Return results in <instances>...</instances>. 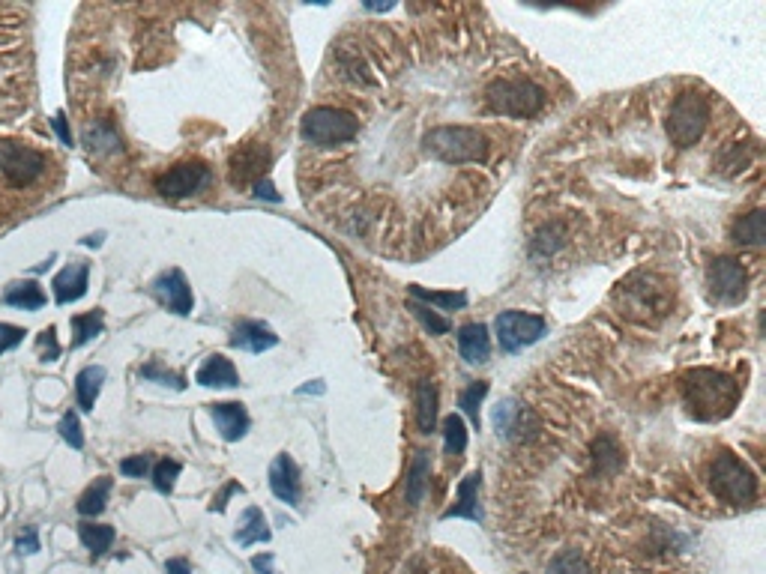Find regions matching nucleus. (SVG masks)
I'll return each mask as SVG.
<instances>
[{
    "instance_id": "nucleus-39",
    "label": "nucleus",
    "mask_w": 766,
    "mask_h": 574,
    "mask_svg": "<svg viewBox=\"0 0 766 574\" xmlns=\"http://www.w3.org/2000/svg\"><path fill=\"white\" fill-rule=\"evenodd\" d=\"M548 574H590V569H587V563L578 551H563L551 560Z\"/></svg>"
},
{
    "instance_id": "nucleus-36",
    "label": "nucleus",
    "mask_w": 766,
    "mask_h": 574,
    "mask_svg": "<svg viewBox=\"0 0 766 574\" xmlns=\"http://www.w3.org/2000/svg\"><path fill=\"white\" fill-rule=\"evenodd\" d=\"M521 416H524V410H521L515 401H500V404L494 407V416H491V419H494V428H497L500 437H512Z\"/></svg>"
},
{
    "instance_id": "nucleus-35",
    "label": "nucleus",
    "mask_w": 766,
    "mask_h": 574,
    "mask_svg": "<svg viewBox=\"0 0 766 574\" xmlns=\"http://www.w3.org/2000/svg\"><path fill=\"white\" fill-rule=\"evenodd\" d=\"M138 377H141V380H147V383L171 386V389H177V392H183V389H186V380H183V374H177V371H168L162 362H147V365H141V368H138Z\"/></svg>"
},
{
    "instance_id": "nucleus-25",
    "label": "nucleus",
    "mask_w": 766,
    "mask_h": 574,
    "mask_svg": "<svg viewBox=\"0 0 766 574\" xmlns=\"http://www.w3.org/2000/svg\"><path fill=\"white\" fill-rule=\"evenodd\" d=\"M270 527H267V518H264V512L258 509V506H252V509H246V515H243V524H240V530H237V536H234V542L240 545V548H252V545H264V542H270Z\"/></svg>"
},
{
    "instance_id": "nucleus-49",
    "label": "nucleus",
    "mask_w": 766,
    "mask_h": 574,
    "mask_svg": "<svg viewBox=\"0 0 766 574\" xmlns=\"http://www.w3.org/2000/svg\"><path fill=\"white\" fill-rule=\"evenodd\" d=\"M165 574H192V569H189V563H186V560L174 557V560H168V563H165Z\"/></svg>"
},
{
    "instance_id": "nucleus-16",
    "label": "nucleus",
    "mask_w": 766,
    "mask_h": 574,
    "mask_svg": "<svg viewBox=\"0 0 766 574\" xmlns=\"http://www.w3.org/2000/svg\"><path fill=\"white\" fill-rule=\"evenodd\" d=\"M279 344V335L261 320H240L231 332V347L246 353H264Z\"/></svg>"
},
{
    "instance_id": "nucleus-19",
    "label": "nucleus",
    "mask_w": 766,
    "mask_h": 574,
    "mask_svg": "<svg viewBox=\"0 0 766 574\" xmlns=\"http://www.w3.org/2000/svg\"><path fill=\"white\" fill-rule=\"evenodd\" d=\"M458 353L470 365H485L491 359V335L482 323H467L458 329Z\"/></svg>"
},
{
    "instance_id": "nucleus-45",
    "label": "nucleus",
    "mask_w": 766,
    "mask_h": 574,
    "mask_svg": "<svg viewBox=\"0 0 766 574\" xmlns=\"http://www.w3.org/2000/svg\"><path fill=\"white\" fill-rule=\"evenodd\" d=\"M255 198H267V201H273V204H279V201H282V195L276 192V186H273V180H270V177H264V180L255 186Z\"/></svg>"
},
{
    "instance_id": "nucleus-24",
    "label": "nucleus",
    "mask_w": 766,
    "mask_h": 574,
    "mask_svg": "<svg viewBox=\"0 0 766 574\" xmlns=\"http://www.w3.org/2000/svg\"><path fill=\"white\" fill-rule=\"evenodd\" d=\"M416 428L419 434H431L437 428V386L431 380L416 383Z\"/></svg>"
},
{
    "instance_id": "nucleus-2",
    "label": "nucleus",
    "mask_w": 766,
    "mask_h": 574,
    "mask_svg": "<svg viewBox=\"0 0 766 574\" xmlns=\"http://www.w3.org/2000/svg\"><path fill=\"white\" fill-rule=\"evenodd\" d=\"M425 153L446 165H467L488 159V138L470 126H437L422 138Z\"/></svg>"
},
{
    "instance_id": "nucleus-31",
    "label": "nucleus",
    "mask_w": 766,
    "mask_h": 574,
    "mask_svg": "<svg viewBox=\"0 0 766 574\" xmlns=\"http://www.w3.org/2000/svg\"><path fill=\"white\" fill-rule=\"evenodd\" d=\"M407 293L413 296V302H425V305H437L440 311H458V308H464L467 305V293H437V290H425V287L419 285H410L407 287Z\"/></svg>"
},
{
    "instance_id": "nucleus-11",
    "label": "nucleus",
    "mask_w": 766,
    "mask_h": 574,
    "mask_svg": "<svg viewBox=\"0 0 766 574\" xmlns=\"http://www.w3.org/2000/svg\"><path fill=\"white\" fill-rule=\"evenodd\" d=\"M707 285H710V296L722 305H737L743 302L746 290H749V276L743 270L740 261L734 258H716L707 270Z\"/></svg>"
},
{
    "instance_id": "nucleus-30",
    "label": "nucleus",
    "mask_w": 766,
    "mask_h": 574,
    "mask_svg": "<svg viewBox=\"0 0 766 574\" xmlns=\"http://www.w3.org/2000/svg\"><path fill=\"white\" fill-rule=\"evenodd\" d=\"M108 494H111V479H108V476L96 479V482L78 497V515H84V518L102 515V512H105V503H108Z\"/></svg>"
},
{
    "instance_id": "nucleus-26",
    "label": "nucleus",
    "mask_w": 766,
    "mask_h": 574,
    "mask_svg": "<svg viewBox=\"0 0 766 574\" xmlns=\"http://www.w3.org/2000/svg\"><path fill=\"white\" fill-rule=\"evenodd\" d=\"M45 302H48V296L36 282H12L3 290V305L21 308V311H39Z\"/></svg>"
},
{
    "instance_id": "nucleus-33",
    "label": "nucleus",
    "mask_w": 766,
    "mask_h": 574,
    "mask_svg": "<svg viewBox=\"0 0 766 574\" xmlns=\"http://www.w3.org/2000/svg\"><path fill=\"white\" fill-rule=\"evenodd\" d=\"M593 461H596L599 473H617L623 467V452L614 443V437H599L593 443Z\"/></svg>"
},
{
    "instance_id": "nucleus-23",
    "label": "nucleus",
    "mask_w": 766,
    "mask_h": 574,
    "mask_svg": "<svg viewBox=\"0 0 766 574\" xmlns=\"http://www.w3.org/2000/svg\"><path fill=\"white\" fill-rule=\"evenodd\" d=\"M105 377H108V371L102 365H87V368L78 371V377H75V398H78V407L84 413L93 410V404H96V398L102 392Z\"/></svg>"
},
{
    "instance_id": "nucleus-3",
    "label": "nucleus",
    "mask_w": 766,
    "mask_h": 574,
    "mask_svg": "<svg viewBox=\"0 0 766 574\" xmlns=\"http://www.w3.org/2000/svg\"><path fill=\"white\" fill-rule=\"evenodd\" d=\"M710 488L719 500L731 506H746L758 497L755 473L731 452H719L710 464Z\"/></svg>"
},
{
    "instance_id": "nucleus-10",
    "label": "nucleus",
    "mask_w": 766,
    "mask_h": 574,
    "mask_svg": "<svg viewBox=\"0 0 766 574\" xmlns=\"http://www.w3.org/2000/svg\"><path fill=\"white\" fill-rule=\"evenodd\" d=\"M210 180H213V171L204 162L192 159V162H180V165L168 168L165 174H159L156 177V192L162 198L180 201V198H192L201 189H207Z\"/></svg>"
},
{
    "instance_id": "nucleus-41",
    "label": "nucleus",
    "mask_w": 766,
    "mask_h": 574,
    "mask_svg": "<svg viewBox=\"0 0 766 574\" xmlns=\"http://www.w3.org/2000/svg\"><path fill=\"white\" fill-rule=\"evenodd\" d=\"M36 347H39V353H42V362H54V359L60 356L57 329H54V326L42 329V332H39V338H36Z\"/></svg>"
},
{
    "instance_id": "nucleus-38",
    "label": "nucleus",
    "mask_w": 766,
    "mask_h": 574,
    "mask_svg": "<svg viewBox=\"0 0 766 574\" xmlns=\"http://www.w3.org/2000/svg\"><path fill=\"white\" fill-rule=\"evenodd\" d=\"M410 311H413V317H416L431 335H446V332L452 329V323H449L446 317H440L437 311H431V308L422 305V302H410Z\"/></svg>"
},
{
    "instance_id": "nucleus-7",
    "label": "nucleus",
    "mask_w": 766,
    "mask_h": 574,
    "mask_svg": "<svg viewBox=\"0 0 766 574\" xmlns=\"http://www.w3.org/2000/svg\"><path fill=\"white\" fill-rule=\"evenodd\" d=\"M485 99H488V108L494 114H503V117H518V120H527L533 114H539V108L545 105V93L539 84L533 81H524V78H506V81H494L488 90H485Z\"/></svg>"
},
{
    "instance_id": "nucleus-8",
    "label": "nucleus",
    "mask_w": 766,
    "mask_h": 574,
    "mask_svg": "<svg viewBox=\"0 0 766 574\" xmlns=\"http://www.w3.org/2000/svg\"><path fill=\"white\" fill-rule=\"evenodd\" d=\"M545 329H548V323L542 314H527V311H515V308L497 314V320H494V332H497L503 353H518V350L536 344L545 335Z\"/></svg>"
},
{
    "instance_id": "nucleus-44",
    "label": "nucleus",
    "mask_w": 766,
    "mask_h": 574,
    "mask_svg": "<svg viewBox=\"0 0 766 574\" xmlns=\"http://www.w3.org/2000/svg\"><path fill=\"white\" fill-rule=\"evenodd\" d=\"M234 494H243V485H240V482H228V485L222 488V494H219V497H213L210 512H225V506H228V500H231Z\"/></svg>"
},
{
    "instance_id": "nucleus-42",
    "label": "nucleus",
    "mask_w": 766,
    "mask_h": 574,
    "mask_svg": "<svg viewBox=\"0 0 766 574\" xmlns=\"http://www.w3.org/2000/svg\"><path fill=\"white\" fill-rule=\"evenodd\" d=\"M150 464H153L150 455H132V458L120 461V473L129 476V479H144L150 473Z\"/></svg>"
},
{
    "instance_id": "nucleus-12",
    "label": "nucleus",
    "mask_w": 766,
    "mask_h": 574,
    "mask_svg": "<svg viewBox=\"0 0 766 574\" xmlns=\"http://www.w3.org/2000/svg\"><path fill=\"white\" fill-rule=\"evenodd\" d=\"M267 168H270V150L264 144H243L240 150H234L228 162L234 186H258L267 177Z\"/></svg>"
},
{
    "instance_id": "nucleus-27",
    "label": "nucleus",
    "mask_w": 766,
    "mask_h": 574,
    "mask_svg": "<svg viewBox=\"0 0 766 574\" xmlns=\"http://www.w3.org/2000/svg\"><path fill=\"white\" fill-rule=\"evenodd\" d=\"M766 237V216L764 210H755L743 219L734 222L731 228V240L740 243V246H761Z\"/></svg>"
},
{
    "instance_id": "nucleus-18",
    "label": "nucleus",
    "mask_w": 766,
    "mask_h": 574,
    "mask_svg": "<svg viewBox=\"0 0 766 574\" xmlns=\"http://www.w3.org/2000/svg\"><path fill=\"white\" fill-rule=\"evenodd\" d=\"M210 413H213V422H216V428H219L222 440L237 443V440H243V437H246V431H249V413H246V407H243L240 401H222V404H213V407H210Z\"/></svg>"
},
{
    "instance_id": "nucleus-22",
    "label": "nucleus",
    "mask_w": 766,
    "mask_h": 574,
    "mask_svg": "<svg viewBox=\"0 0 766 574\" xmlns=\"http://www.w3.org/2000/svg\"><path fill=\"white\" fill-rule=\"evenodd\" d=\"M195 380L201 386H219V389H231V386H240V377H237V368L231 359H225L222 353H213L207 356V362L198 368Z\"/></svg>"
},
{
    "instance_id": "nucleus-40",
    "label": "nucleus",
    "mask_w": 766,
    "mask_h": 574,
    "mask_svg": "<svg viewBox=\"0 0 766 574\" xmlns=\"http://www.w3.org/2000/svg\"><path fill=\"white\" fill-rule=\"evenodd\" d=\"M57 431H60V437L72 446V449H84V434H81V422H78V416L69 410V413H63V419H60V425H57Z\"/></svg>"
},
{
    "instance_id": "nucleus-51",
    "label": "nucleus",
    "mask_w": 766,
    "mask_h": 574,
    "mask_svg": "<svg viewBox=\"0 0 766 574\" xmlns=\"http://www.w3.org/2000/svg\"><path fill=\"white\" fill-rule=\"evenodd\" d=\"M102 240H105V234H90V237H84V246L96 249V246H102Z\"/></svg>"
},
{
    "instance_id": "nucleus-4",
    "label": "nucleus",
    "mask_w": 766,
    "mask_h": 574,
    "mask_svg": "<svg viewBox=\"0 0 766 574\" xmlns=\"http://www.w3.org/2000/svg\"><path fill=\"white\" fill-rule=\"evenodd\" d=\"M300 132L309 144L318 147H336V144H348L357 138L360 132V120L351 111L342 108H330V105H318L312 111H306Z\"/></svg>"
},
{
    "instance_id": "nucleus-28",
    "label": "nucleus",
    "mask_w": 766,
    "mask_h": 574,
    "mask_svg": "<svg viewBox=\"0 0 766 574\" xmlns=\"http://www.w3.org/2000/svg\"><path fill=\"white\" fill-rule=\"evenodd\" d=\"M102 323H105V314L99 308L93 311H84V314H75L69 320V329H72V347H84L87 341H93L99 332H102Z\"/></svg>"
},
{
    "instance_id": "nucleus-32",
    "label": "nucleus",
    "mask_w": 766,
    "mask_h": 574,
    "mask_svg": "<svg viewBox=\"0 0 766 574\" xmlns=\"http://www.w3.org/2000/svg\"><path fill=\"white\" fill-rule=\"evenodd\" d=\"M488 395V380H473L461 395H458V407L464 410V416L470 419V425L479 431V425H482V419H479V404H482V398Z\"/></svg>"
},
{
    "instance_id": "nucleus-37",
    "label": "nucleus",
    "mask_w": 766,
    "mask_h": 574,
    "mask_svg": "<svg viewBox=\"0 0 766 574\" xmlns=\"http://www.w3.org/2000/svg\"><path fill=\"white\" fill-rule=\"evenodd\" d=\"M180 473H183V464H180V461H174V458L159 461V464L153 467V485H156V491H159V494H171L174 485H177V479H180Z\"/></svg>"
},
{
    "instance_id": "nucleus-43",
    "label": "nucleus",
    "mask_w": 766,
    "mask_h": 574,
    "mask_svg": "<svg viewBox=\"0 0 766 574\" xmlns=\"http://www.w3.org/2000/svg\"><path fill=\"white\" fill-rule=\"evenodd\" d=\"M24 341V329L12 326V323H0V356L12 347H18Z\"/></svg>"
},
{
    "instance_id": "nucleus-14",
    "label": "nucleus",
    "mask_w": 766,
    "mask_h": 574,
    "mask_svg": "<svg viewBox=\"0 0 766 574\" xmlns=\"http://www.w3.org/2000/svg\"><path fill=\"white\" fill-rule=\"evenodd\" d=\"M270 491L282 503L300 506V470H297V464L288 452L276 455L273 464H270Z\"/></svg>"
},
{
    "instance_id": "nucleus-1",
    "label": "nucleus",
    "mask_w": 766,
    "mask_h": 574,
    "mask_svg": "<svg viewBox=\"0 0 766 574\" xmlns=\"http://www.w3.org/2000/svg\"><path fill=\"white\" fill-rule=\"evenodd\" d=\"M740 398V386L734 377L710 371V368H695L683 377V401L695 419L713 422L725 419Z\"/></svg>"
},
{
    "instance_id": "nucleus-47",
    "label": "nucleus",
    "mask_w": 766,
    "mask_h": 574,
    "mask_svg": "<svg viewBox=\"0 0 766 574\" xmlns=\"http://www.w3.org/2000/svg\"><path fill=\"white\" fill-rule=\"evenodd\" d=\"M252 569L258 574H279L273 569V554H258V557H252Z\"/></svg>"
},
{
    "instance_id": "nucleus-20",
    "label": "nucleus",
    "mask_w": 766,
    "mask_h": 574,
    "mask_svg": "<svg viewBox=\"0 0 766 574\" xmlns=\"http://www.w3.org/2000/svg\"><path fill=\"white\" fill-rule=\"evenodd\" d=\"M81 141L90 153L96 156H108V153H120L123 150V141H120V132L114 129L111 120H93L84 126L81 132Z\"/></svg>"
},
{
    "instance_id": "nucleus-48",
    "label": "nucleus",
    "mask_w": 766,
    "mask_h": 574,
    "mask_svg": "<svg viewBox=\"0 0 766 574\" xmlns=\"http://www.w3.org/2000/svg\"><path fill=\"white\" fill-rule=\"evenodd\" d=\"M54 129H57V135H60V141L66 144V147H72V135H69V126H66V117H63V111L60 114H54Z\"/></svg>"
},
{
    "instance_id": "nucleus-21",
    "label": "nucleus",
    "mask_w": 766,
    "mask_h": 574,
    "mask_svg": "<svg viewBox=\"0 0 766 574\" xmlns=\"http://www.w3.org/2000/svg\"><path fill=\"white\" fill-rule=\"evenodd\" d=\"M428 479H431V452H416L410 467H407V482H404V497L410 503V509H419L428 491Z\"/></svg>"
},
{
    "instance_id": "nucleus-34",
    "label": "nucleus",
    "mask_w": 766,
    "mask_h": 574,
    "mask_svg": "<svg viewBox=\"0 0 766 574\" xmlns=\"http://www.w3.org/2000/svg\"><path fill=\"white\" fill-rule=\"evenodd\" d=\"M443 449L446 455H461L467 449V425L458 413L443 419Z\"/></svg>"
},
{
    "instance_id": "nucleus-13",
    "label": "nucleus",
    "mask_w": 766,
    "mask_h": 574,
    "mask_svg": "<svg viewBox=\"0 0 766 574\" xmlns=\"http://www.w3.org/2000/svg\"><path fill=\"white\" fill-rule=\"evenodd\" d=\"M153 293H156V299H159L168 311H174V314H180V317L192 314L195 296H192V287L186 282L183 270H168V273H162V276L153 282Z\"/></svg>"
},
{
    "instance_id": "nucleus-17",
    "label": "nucleus",
    "mask_w": 766,
    "mask_h": 574,
    "mask_svg": "<svg viewBox=\"0 0 766 574\" xmlns=\"http://www.w3.org/2000/svg\"><path fill=\"white\" fill-rule=\"evenodd\" d=\"M479 485H482V473H470V476H464V482L458 485L455 506H449V509L443 512V521L464 518V521L482 524V521H485V515H482V506H479Z\"/></svg>"
},
{
    "instance_id": "nucleus-5",
    "label": "nucleus",
    "mask_w": 766,
    "mask_h": 574,
    "mask_svg": "<svg viewBox=\"0 0 766 574\" xmlns=\"http://www.w3.org/2000/svg\"><path fill=\"white\" fill-rule=\"evenodd\" d=\"M707 123H710V102L704 93L686 90L674 99L671 114H668V135L680 150L695 147L707 129Z\"/></svg>"
},
{
    "instance_id": "nucleus-9",
    "label": "nucleus",
    "mask_w": 766,
    "mask_h": 574,
    "mask_svg": "<svg viewBox=\"0 0 766 574\" xmlns=\"http://www.w3.org/2000/svg\"><path fill=\"white\" fill-rule=\"evenodd\" d=\"M0 174L15 189H24L45 174V156L21 141H0Z\"/></svg>"
},
{
    "instance_id": "nucleus-29",
    "label": "nucleus",
    "mask_w": 766,
    "mask_h": 574,
    "mask_svg": "<svg viewBox=\"0 0 766 574\" xmlns=\"http://www.w3.org/2000/svg\"><path fill=\"white\" fill-rule=\"evenodd\" d=\"M78 539H81V545H84L93 557H102L105 551H111L117 533H114V527H108V524H81V527H78Z\"/></svg>"
},
{
    "instance_id": "nucleus-15",
    "label": "nucleus",
    "mask_w": 766,
    "mask_h": 574,
    "mask_svg": "<svg viewBox=\"0 0 766 574\" xmlns=\"http://www.w3.org/2000/svg\"><path fill=\"white\" fill-rule=\"evenodd\" d=\"M54 302L57 305H69V302H78L87 287H90V264L87 261H75L69 267H63L57 276H54Z\"/></svg>"
},
{
    "instance_id": "nucleus-50",
    "label": "nucleus",
    "mask_w": 766,
    "mask_h": 574,
    "mask_svg": "<svg viewBox=\"0 0 766 574\" xmlns=\"http://www.w3.org/2000/svg\"><path fill=\"white\" fill-rule=\"evenodd\" d=\"M312 392H315V395H324V392H327L324 380H312L309 386H303V389H300V395H312Z\"/></svg>"
},
{
    "instance_id": "nucleus-6",
    "label": "nucleus",
    "mask_w": 766,
    "mask_h": 574,
    "mask_svg": "<svg viewBox=\"0 0 766 574\" xmlns=\"http://www.w3.org/2000/svg\"><path fill=\"white\" fill-rule=\"evenodd\" d=\"M623 296V311L632 320H653V317H665L671 311L674 302V290L665 285L656 276H635L626 285H620Z\"/></svg>"
},
{
    "instance_id": "nucleus-46",
    "label": "nucleus",
    "mask_w": 766,
    "mask_h": 574,
    "mask_svg": "<svg viewBox=\"0 0 766 574\" xmlns=\"http://www.w3.org/2000/svg\"><path fill=\"white\" fill-rule=\"evenodd\" d=\"M18 551H21V554H36V551H39V536H36L33 527L18 539Z\"/></svg>"
}]
</instances>
